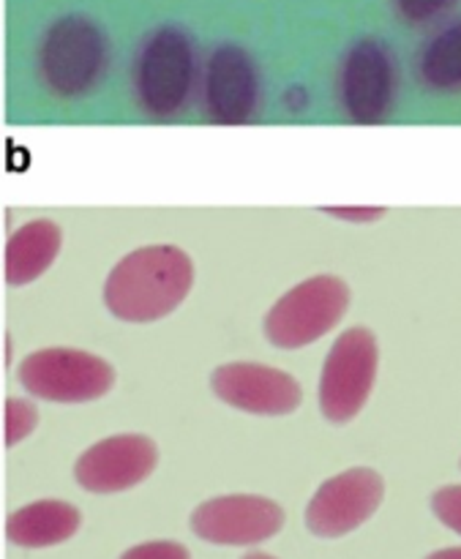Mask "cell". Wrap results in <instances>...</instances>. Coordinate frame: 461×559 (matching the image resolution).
<instances>
[{
    "label": "cell",
    "mask_w": 461,
    "mask_h": 559,
    "mask_svg": "<svg viewBox=\"0 0 461 559\" xmlns=\"http://www.w3.org/2000/svg\"><path fill=\"white\" fill-rule=\"evenodd\" d=\"M380 369V344L369 328H347L322 364L320 409L331 424H350L369 402Z\"/></svg>",
    "instance_id": "cell-5"
},
{
    "label": "cell",
    "mask_w": 461,
    "mask_h": 559,
    "mask_svg": "<svg viewBox=\"0 0 461 559\" xmlns=\"http://www.w3.org/2000/svg\"><path fill=\"white\" fill-rule=\"evenodd\" d=\"M156 464V442L142 435H115L76 459L74 478L91 495H118L151 478Z\"/></svg>",
    "instance_id": "cell-12"
},
{
    "label": "cell",
    "mask_w": 461,
    "mask_h": 559,
    "mask_svg": "<svg viewBox=\"0 0 461 559\" xmlns=\"http://www.w3.org/2000/svg\"><path fill=\"white\" fill-rule=\"evenodd\" d=\"M38 424V409L36 404H31L27 399H5L3 404V442L5 448L16 445L25 437H31V431Z\"/></svg>",
    "instance_id": "cell-16"
},
{
    "label": "cell",
    "mask_w": 461,
    "mask_h": 559,
    "mask_svg": "<svg viewBox=\"0 0 461 559\" xmlns=\"http://www.w3.org/2000/svg\"><path fill=\"white\" fill-rule=\"evenodd\" d=\"M432 511L448 530L461 535V486H442L432 497Z\"/></svg>",
    "instance_id": "cell-18"
},
{
    "label": "cell",
    "mask_w": 461,
    "mask_h": 559,
    "mask_svg": "<svg viewBox=\"0 0 461 559\" xmlns=\"http://www.w3.org/2000/svg\"><path fill=\"white\" fill-rule=\"evenodd\" d=\"M391 3L404 25L426 27L451 14L459 0H391Z\"/></svg>",
    "instance_id": "cell-17"
},
{
    "label": "cell",
    "mask_w": 461,
    "mask_h": 559,
    "mask_svg": "<svg viewBox=\"0 0 461 559\" xmlns=\"http://www.w3.org/2000/svg\"><path fill=\"white\" fill-rule=\"evenodd\" d=\"M386 497L380 473L353 467L328 478L306 508V527L317 538H342L369 522Z\"/></svg>",
    "instance_id": "cell-8"
},
{
    "label": "cell",
    "mask_w": 461,
    "mask_h": 559,
    "mask_svg": "<svg viewBox=\"0 0 461 559\" xmlns=\"http://www.w3.org/2000/svg\"><path fill=\"white\" fill-rule=\"evenodd\" d=\"M397 63L380 38H358L342 60V107L358 126H377L391 115Z\"/></svg>",
    "instance_id": "cell-7"
},
{
    "label": "cell",
    "mask_w": 461,
    "mask_h": 559,
    "mask_svg": "<svg viewBox=\"0 0 461 559\" xmlns=\"http://www.w3.org/2000/svg\"><path fill=\"white\" fill-rule=\"evenodd\" d=\"M244 559H273V557H268V555H260V551H251V555H246Z\"/></svg>",
    "instance_id": "cell-22"
},
{
    "label": "cell",
    "mask_w": 461,
    "mask_h": 559,
    "mask_svg": "<svg viewBox=\"0 0 461 559\" xmlns=\"http://www.w3.org/2000/svg\"><path fill=\"white\" fill-rule=\"evenodd\" d=\"M211 388L224 404L249 415L282 418L304 402V388L293 374L265 364H224L211 374Z\"/></svg>",
    "instance_id": "cell-11"
},
{
    "label": "cell",
    "mask_w": 461,
    "mask_h": 559,
    "mask_svg": "<svg viewBox=\"0 0 461 559\" xmlns=\"http://www.w3.org/2000/svg\"><path fill=\"white\" fill-rule=\"evenodd\" d=\"M282 527V506L257 495L213 497L191 513L197 538L216 546H257L273 538Z\"/></svg>",
    "instance_id": "cell-10"
},
{
    "label": "cell",
    "mask_w": 461,
    "mask_h": 559,
    "mask_svg": "<svg viewBox=\"0 0 461 559\" xmlns=\"http://www.w3.org/2000/svg\"><path fill=\"white\" fill-rule=\"evenodd\" d=\"M350 287L339 276H311L284 293L265 314V336L279 349H300L320 342L344 320Z\"/></svg>",
    "instance_id": "cell-4"
},
{
    "label": "cell",
    "mask_w": 461,
    "mask_h": 559,
    "mask_svg": "<svg viewBox=\"0 0 461 559\" xmlns=\"http://www.w3.org/2000/svg\"><path fill=\"white\" fill-rule=\"evenodd\" d=\"M20 382L31 396L44 402L85 404L113 391L115 369L85 349L47 347L22 360Z\"/></svg>",
    "instance_id": "cell-6"
},
{
    "label": "cell",
    "mask_w": 461,
    "mask_h": 559,
    "mask_svg": "<svg viewBox=\"0 0 461 559\" xmlns=\"http://www.w3.org/2000/svg\"><path fill=\"white\" fill-rule=\"evenodd\" d=\"M194 287V265L169 243L142 246L126 254L104 282V306L115 320L156 322L173 314Z\"/></svg>",
    "instance_id": "cell-1"
},
{
    "label": "cell",
    "mask_w": 461,
    "mask_h": 559,
    "mask_svg": "<svg viewBox=\"0 0 461 559\" xmlns=\"http://www.w3.org/2000/svg\"><path fill=\"white\" fill-rule=\"evenodd\" d=\"M63 235L49 218L27 222L5 240L3 251V278L11 287H25L42 278L58 260Z\"/></svg>",
    "instance_id": "cell-13"
},
{
    "label": "cell",
    "mask_w": 461,
    "mask_h": 559,
    "mask_svg": "<svg viewBox=\"0 0 461 559\" xmlns=\"http://www.w3.org/2000/svg\"><path fill=\"white\" fill-rule=\"evenodd\" d=\"M415 71L424 87L437 93L461 91V14L442 22L421 47Z\"/></svg>",
    "instance_id": "cell-15"
},
{
    "label": "cell",
    "mask_w": 461,
    "mask_h": 559,
    "mask_svg": "<svg viewBox=\"0 0 461 559\" xmlns=\"http://www.w3.org/2000/svg\"><path fill=\"white\" fill-rule=\"evenodd\" d=\"M82 516L63 500H38L11 513L5 522V538L22 549H47L74 538Z\"/></svg>",
    "instance_id": "cell-14"
},
{
    "label": "cell",
    "mask_w": 461,
    "mask_h": 559,
    "mask_svg": "<svg viewBox=\"0 0 461 559\" xmlns=\"http://www.w3.org/2000/svg\"><path fill=\"white\" fill-rule=\"evenodd\" d=\"M328 216L342 218V222H377V218L386 216V207H326Z\"/></svg>",
    "instance_id": "cell-20"
},
{
    "label": "cell",
    "mask_w": 461,
    "mask_h": 559,
    "mask_svg": "<svg viewBox=\"0 0 461 559\" xmlns=\"http://www.w3.org/2000/svg\"><path fill=\"white\" fill-rule=\"evenodd\" d=\"M120 559H191L189 549L175 540H151V544L134 546Z\"/></svg>",
    "instance_id": "cell-19"
},
{
    "label": "cell",
    "mask_w": 461,
    "mask_h": 559,
    "mask_svg": "<svg viewBox=\"0 0 461 559\" xmlns=\"http://www.w3.org/2000/svg\"><path fill=\"white\" fill-rule=\"evenodd\" d=\"M197 76V49L178 25H158L142 38L134 58V96L153 120H169L189 104Z\"/></svg>",
    "instance_id": "cell-3"
},
{
    "label": "cell",
    "mask_w": 461,
    "mask_h": 559,
    "mask_svg": "<svg viewBox=\"0 0 461 559\" xmlns=\"http://www.w3.org/2000/svg\"><path fill=\"white\" fill-rule=\"evenodd\" d=\"M205 115L216 126H244L257 115L260 74L257 63L238 44H218L202 76Z\"/></svg>",
    "instance_id": "cell-9"
},
{
    "label": "cell",
    "mask_w": 461,
    "mask_h": 559,
    "mask_svg": "<svg viewBox=\"0 0 461 559\" xmlns=\"http://www.w3.org/2000/svg\"><path fill=\"white\" fill-rule=\"evenodd\" d=\"M38 76L58 98H80L102 82L109 66V41L87 14H63L44 31L36 52Z\"/></svg>",
    "instance_id": "cell-2"
},
{
    "label": "cell",
    "mask_w": 461,
    "mask_h": 559,
    "mask_svg": "<svg viewBox=\"0 0 461 559\" xmlns=\"http://www.w3.org/2000/svg\"><path fill=\"white\" fill-rule=\"evenodd\" d=\"M426 559H461V546H459V549H442V551H435V555H429Z\"/></svg>",
    "instance_id": "cell-21"
}]
</instances>
